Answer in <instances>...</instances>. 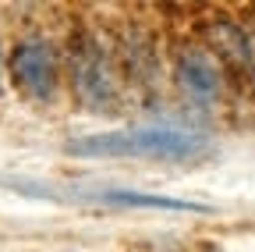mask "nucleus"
Listing matches in <instances>:
<instances>
[{
  "mask_svg": "<svg viewBox=\"0 0 255 252\" xmlns=\"http://www.w3.org/2000/svg\"><path fill=\"white\" fill-rule=\"evenodd\" d=\"M68 156L82 160H159V164H191L209 153V135L184 124H135L82 135L64 146Z\"/></svg>",
  "mask_w": 255,
  "mask_h": 252,
  "instance_id": "obj_1",
  "label": "nucleus"
},
{
  "mask_svg": "<svg viewBox=\"0 0 255 252\" xmlns=\"http://www.w3.org/2000/svg\"><path fill=\"white\" fill-rule=\"evenodd\" d=\"M68 78L75 100L89 114H117L124 100V75L117 64L114 36L103 28H78L68 43Z\"/></svg>",
  "mask_w": 255,
  "mask_h": 252,
  "instance_id": "obj_2",
  "label": "nucleus"
},
{
  "mask_svg": "<svg viewBox=\"0 0 255 252\" xmlns=\"http://www.w3.org/2000/svg\"><path fill=\"white\" fill-rule=\"evenodd\" d=\"M170 82L181 96L199 107V110H213L223 100V89H227V71L220 68V60L202 46V43H177L174 57H170Z\"/></svg>",
  "mask_w": 255,
  "mask_h": 252,
  "instance_id": "obj_3",
  "label": "nucleus"
},
{
  "mask_svg": "<svg viewBox=\"0 0 255 252\" xmlns=\"http://www.w3.org/2000/svg\"><path fill=\"white\" fill-rule=\"evenodd\" d=\"M11 82L36 103H53L60 92V53L46 36H25L14 43L11 57Z\"/></svg>",
  "mask_w": 255,
  "mask_h": 252,
  "instance_id": "obj_4",
  "label": "nucleus"
},
{
  "mask_svg": "<svg viewBox=\"0 0 255 252\" xmlns=\"http://www.w3.org/2000/svg\"><path fill=\"white\" fill-rule=\"evenodd\" d=\"M117 64L124 82H131L138 92H152L163 75V53H159L156 36L145 28V21H124L121 32L114 36Z\"/></svg>",
  "mask_w": 255,
  "mask_h": 252,
  "instance_id": "obj_5",
  "label": "nucleus"
},
{
  "mask_svg": "<svg viewBox=\"0 0 255 252\" xmlns=\"http://www.w3.org/2000/svg\"><path fill=\"white\" fill-rule=\"evenodd\" d=\"M245 82L255 89V18H245Z\"/></svg>",
  "mask_w": 255,
  "mask_h": 252,
  "instance_id": "obj_6",
  "label": "nucleus"
},
{
  "mask_svg": "<svg viewBox=\"0 0 255 252\" xmlns=\"http://www.w3.org/2000/svg\"><path fill=\"white\" fill-rule=\"evenodd\" d=\"M0 85H4V53H0Z\"/></svg>",
  "mask_w": 255,
  "mask_h": 252,
  "instance_id": "obj_7",
  "label": "nucleus"
}]
</instances>
